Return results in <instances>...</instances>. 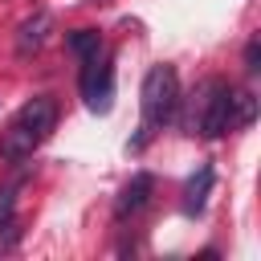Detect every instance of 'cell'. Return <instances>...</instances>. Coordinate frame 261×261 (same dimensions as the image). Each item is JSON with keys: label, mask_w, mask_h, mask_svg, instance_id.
<instances>
[{"label": "cell", "mask_w": 261, "mask_h": 261, "mask_svg": "<svg viewBox=\"0 0 261 261\" xmlns=\"http://www.w3.org/2000/svg\"><path fill=\"white\" fill-rule=\"evenodd\" d=\"M49 33H53V16L49 12H33L29 20H20V29H16V57H33L49 41Z\"/></svg>", "instance_id": "6"}, {"label": "cell", "mask_w": 261, "mask_h": 261, "mask_svg": "<svg viewBox=\"0 0 261 261\" xmlns=\"http://www.w3.org/2000/svg\"><path fill=\"white\" fill-rule=\"evenodd\" d=\"M245 69H249V73H257V69H261V41H257V37L245 45Z\"/></svg>", "instance_id": "11"}, {"label": "cell", "mask_w": 261, "mask_h": 261, "mask_svg": "<svg viewBox=\"0 0 261 261\" xmlns=\"http://www.w3.org/2000/svg\"><path fill=\"white\" fill-rule=\"evenodd\" d=\"M257 118V94L253 90H228V130H245Z\"/></svg>", "instance_id": "8"}, {"label": "cell", "mask_w": 261, "mask_h": 261, "mask_svg": "<svg viewBox=\"0 0 261 261\" xmlns=\"http://www.w3.org/2000/svg\"><path fill=\"white\" fill-rule=\"evenodd\" d=\"M82 98H86V106L90 110H98V114H106L110 110V98H114V65H110V57H90V61H82Z\"/></svg>", "instance_id": "3"}, {"label": "cell", "mask_w": 261, "mask_h": 261, "mask_svg": "<svg viewBox=\"0 0 261 261\" xmlns=\"http://www.w3.org/2000/svg\"><path fill=\"white\" fill-rule=\"evenodd\" d=\"M228 90L220 77H208V90H204V106H200V135L204 139H220L228 130Z\"/></svg>", "instance_id": "4"}, {"label": "cell", "mask_w": 261, "mask_h": 261, "mask_svg": "<svg viewBox=\"0 0 261 261\" xmlns=\"http://www.w3.org/2000/svg\"><path fill=\"white\" fill-rule=\"evenodd\" d=\"M65 45H69V53H73L77 61H90V57L102 53V33H98V29H73V33L65 37Z\"/></svg>", "instance_id": "9"}, {"label": "cell", "mask_w": 261, "mask_h": 261, "mask_svg": "<svg viewBox=\"0 0 261 261\" xmlns=\"http://www.w3.org/2000/svg\"><path fill=\"white\" fill-rule=\"evenodd\" d=\"M53 126H57V102H53L49 94L29 98V102L16 110V118L4 126V135H0V159H4V163H24V159L53 135Z\"/></svg>", "instance_id": "1"}, {"label": "cell", "mask_w": 261, "mask_h": 261, "mask_svg": "<svg viewBox=\"0 0 261 261\" xmlns=\"http://www.w3.org/2000/svg\"><path fill=\"white\" fill-rule=\"evenodd\" d=\"M20 184H24V175H16V179H8L0 188V224L16 216V192H20Z\"/></svg>", "instance_id": "10"}, {"label": "cell", "mask_w": 261, "mask_h": 261, "mask_svg": "<svg viewBox=\"0 0 261 261\" xmlns=\"http://www.w3.org/2000/svg\"><path fill=\"white\" fill-rule=\"evenodd\" d=\"M139 98H143V126H139V139L130 143L135 151H139L159 126H167V122L175 118V110H179V77H175V69H171V65H151L147 77H143Z\"/></svg>", "instance_id": "2"}, {"label": "cell", "mask_w": 261, "mask_h": 261, "mask_svg": "<svg viewBox=\"0 0 261 261\" xmlns=\"http://www.w3.org/2000/svg\"><path fill=\"white\" fill-rule=\"evenodd\" d=\"M151 192H155V179L147 175V171H135L126 184H122V192H118V200H114V216L118 220H126V216H135L147 200H151Z\"/></svg>", "instance_id": "5"}, {"label": "cell", "mask_w": 261, "mask_h": 261, "mask_svg": "<svg viewBox=\"0 0 261 261\" xmlns=\"http://www.w3.org/2000/svg\"><path fill=\"white\" fill-rule=\"evenodd\" d=\"M212 167L208 163H200L196 171H192V179L184 184V212L188 216H196V212H204V204H208V192H212Z\"/></svg>", "instance_id": "7"}]
</instances>
